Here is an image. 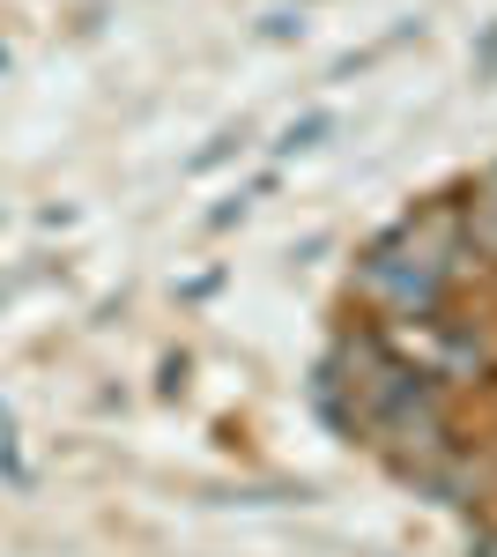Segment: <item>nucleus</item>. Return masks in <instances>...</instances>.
I'll return each mask as SVG.
<instances>
[{"label": "nucleus", "instance_id": "nucleus-1", "mask_svg": "<svg viewBox=\"0 0 497 557\" xmlns=\"http://www.w3.org/2000/svg\"><path fill=\"white\" fill-rule=\"evenodd\" d=\"M460 246H468V209H423V215H409L394 238H378L372 253H364L357 290H364L394 327L438 320V298H446V283H453V268H460Z\"/></svg>", "mask_w": 497, "mask_h": 557}]
</instances>
